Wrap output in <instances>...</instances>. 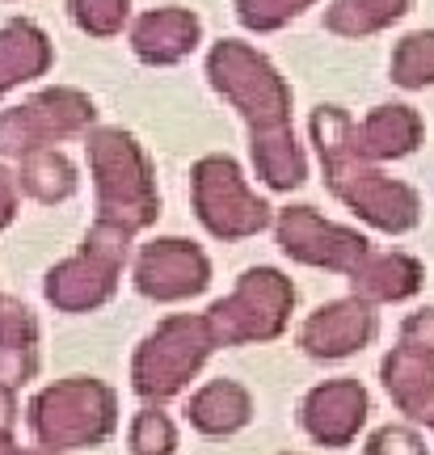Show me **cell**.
I'll list each match as a JSON object with an SVG mask.
<instances>
[{
	"label": "cell",
	"mask_w": 434,
	"mask_h": 455,
	"mask_svg": "<svg viewBox=\"0 0 434 455\" xmlns=\"http://www.w3.org/2000/svg\"><path fill=\"white\" fill-rule=\"evenodd\" d=\"M207 72L215 89L228 93L245 110V118L253 123V161H258V173L266 178V186H274V190L300 186L304 181V156H300L295 135L287 127L291 93L287 84L278 81V72L241 43H220L211 51Z\"/></svg>",
	"instance_id": "1"
},
{
	"label": "cell",
	"mask_w": 434,
	"mask_h": 455,
	"mask_svg": "<svg viewBox=\"0 0 434 455\" xmlns=\"http://www.w3.org/2000/svg\"><path fill=\"white\" fill-rule=\"evenodd\" d=\"M350 118L338 106H321L312 114V135L321 148V161L329 169V186L334 195L354 207L367 224L384 228V232H405L418 224V195L401 186V181L384 178L380 169H371L367 156H358L350 144Z\"/></svg>",
	"instance_id": "2"
},
{
	"label": "cell",
	"mask_w": 434,
	"mask_h": 455,
	"mask_svg": "<svg viewBox=\"0 0 434 455\" xmlns=\"http://www.w3.org/2000/svg\"><path fill=\"white\" fill-rule=\"evenodd\" d=\"M114 418H118V401L101 379H60L34 396L30 405V426L34 439L47 451H81V447H97L114 435Z\"/></svg>",
	"instance_id": "3"
},
{
	"label": "cell",
	"mask_w": 434,
	"mask_h": 455,
	"mask_svg": "<svg viewBox=\"0 0 434 455\" xmlns=\"http://www.w3.org/2000/svg\"><path fill=\"white\" fill-rule=\"evenodd\" d=\"M215 350L203 316H169L144 338L131 358V384L144 401H169L194 379V371Z\"/></svg>",
	"instance_id": "4"
},
{
	"label": "cell",
	"mask_w": 434,
	"mask_h": 455,
	"mask_svg": "<svg viewBox=\"0 0 434 455\" xmlns=\"http://www.w3.org/2000/svg\"><path fill=\"white\" fill-rule=\"evenodd\" d=\"M295 287L270 266L245 270L237 291L207 308V329L215 346H249V341H270L287 329Z\"/></svg>",
	"instance_id": "5"
},
{
	"label": "cell",
	"mask_w": 434,
	"mask_h": 455,
	"mask_svg": "<svg viewBox=\"0 0 434 455\" xmlns=\"http://www.w3.org/2000/svg\"><path fill=\"white\" fill-rule=\"evenodd\" d=\"M89 161L97 173V207L101 220L123 228H144L157 220V190L148 178L144 152L123 131H97L89 140Z\"/></svg>",
	"instance_id": "6"
},
{
	"label": "cell",
	"mask_w": 434,
	"mask_h": 455,
	"mask_svg": "<svg viewBox=\"0 0 434 455\" xmlns=\"http://www.w3.org/2000/svg\"><path fill=\"white\" fill-rule=\"evenodd\" d=\"M131 228L97 220L93 232L84 236V249L76 258L60 261L47 275V299L60 312H93L118 287V270L127 261Z\"/></svg>",
	"instance_id": "7"
},
{
	"label": "cell",
	"mask_w": 434,
	"mask_h": 455,
	"mask_svg": "<svg viewBox=\"0 0 434 455\" xmlns=\"http://www.w3.org/2000/svg\"><path fill=\"white\" fill-rule=\"evenodd\" d=\"M194 207H198V220L207 224V232L220 241H241V236H253L270 224V207L258 195H249L237 161H228V156L198 161Z\"/></svg>",
	"instance_id": "8"
},
{
	"label": "cell",
	"mask_w": 434,
	"mask_h": 455,
	"mask_svg": "<svg viewBox=\"0 0 434 455\" xmlns=\"http://www.w3.org/2000/svg\"><path fill=\"white\" fill-rule=\"evenodd\" d=\"M93 118V106L72 93V89H55L34 98L30 106H21L13 114H0V152H17L26 156L34 148L51 144L55 135H72Z\"/></svg>",
	"instance_id": "9"
},
{
	"label": "cell",
	"mask_w": 434,
	"mask_h": 455,
	"mask_svg": "<svg viewBox=\"0 0 434 455\" xmlns=\"http://www.w3.org/2000/svg\"><path fill=\"white\" fill-rule=\"evenodd\" d=\"M278 244L304 266H325V270H346L350 275L358 258L367 253V241L350 228L325 224L312 207H287L278 215Z\"/></svg>",
	"instance_id": "10"
},
{
	"label": "cell",
	"mask_w": 434,
	"mask_h": 455,
	"mask_svg": "<svg viewBox=\"0 0 434 455\" xmlns=\"http://www.w3.org/2000/svg\"><path fill=\"white\" fill-rule=\"evenodd\" d=\"M211 266L203 258V249H194L190 241H157L148 244L140 261H135V287L148 299H190V295L207 291Z\"/></svg>",
	"instance_id": "11"
},
{
	"label": "cell",
	"mask_w": 434,
	"mask_h": 455,
	"mask_svg": "<svg viewBox=\"0 0 434 455\" xmlns=\"http://www.w3.org/2000/svg\"><path fill=\"white\" fill-rule=\"evenodd\" d=\"M300 422L325 447H350L367 422V388L358 379H329L304 396Z\"/></svg>",
	"instance_id": "12"
},
{
	"label": "cell",
	"mask_w": 434,
	"mask_h": 455,
	"mask_svg": "<svg viewBox=\"0 0 434 455\" xmlns=\"http://www.w3.org/2000/svg\"><path fill=\"white\" fill-rule=\"evenodd\" d=\"M371 338H375V312L358 295L312 312L300 329V346L312 358H346L354 350H363Z\"/></svg>",
	"instance_id": "13"
},
{
	"label": "cell",
	"mask_w": 434,
	"mask_h": 455,
	"mask_svg": "<svg viewBox=\"0 0 434 455\" xmlns=\"http://www.w3.org/2000/svg\"><path fill=\"white\" fill-rule=\"evenodd\" d=\"M34 371H38L34 312L13 295H0V384L17 392L26 379H34Z\"/></svg>",
	"instance_id": "14"
},
{
	"label": "cell",
	"mask_w": 434,
	"mask_h": 455,
	"mask_svg": "<svg viewBox=\"0 0 434 455\" xmlns=\"http://www.w3.org/2000/svg\"><path fill=\"white\" fill-rule=\"evenodd\" d=\"M384 388L388 396L401 405V413L418 418V422L430 426L434 418V358L422 355V350H409V346H397L392 355L384 358Z\"/></svg>",
	"instance_id": "15"
},
{
	"label": "cell",
	"mask_w": 434,
	"mask_h": 455,
	"mask_svg": "<svg viewBox=\"0 0 434 455\" xmlns=\"http://www.w3.org/2000/svg\"><path fill=\"white\" fill-rule=\"evenodd\" d=\"M422 140V118L409 106H380L367 114L363 127H350V144L367 161H392L414 152Z\"/></svg>",
	"instance_id": "16"
},
{
	"label": "cell",
	"mask_w": 434,
	"mask_h": 455,
	"mask_svg": "<svg viewBox=\"0 0 434 455\" xmlns=\"http://www.w3.org/2000/svg\"><path fill=\"white\" fill-rule=\"evenodd\" d=\"M350 287L358 299L367 304H392V299H409L422 287V266L405 253H363L358 266L350 270Z\"/></svg>",
	"instance_id": "17"
},
{
	"label": "cell",
	"mask_w": 434,
	"mask_h": 455,
	"mask_svg": "<svg viewBox=\"0 0 434 455\" xmlns=\"http://www.w3.org/2000/svg\"><path fill=\"white\" fill-rule=\"evenodd\" d=\"M186 418H190L194 430H203L211 439H224V435H237L253 418V401L237 379H211L190 396Z\"/></svg>",
	"instance_id": "18"
},
{
	"label": "cell",
	"mask_w": 434,
	"mask_h": 455,
	"mask_svg": "<svg viewBox=\"0 0 434 455\" xmlns=\"http://www.w3.org/2000/svg\"><path fill=\"white\" fill-rule=\"evenodd\" d=\"M131 43L148 64H173L198 43V17L186 13V9H157L135 26Z\"/></svg>",
	"instance_id": "19"
},
{
	"label": "cell",
	"mask_w": 434,
	"mask_h": 455,
	"mask_svg": "<svg viewBox=\"0 0 434 455\" xmlns=\"http://www.w3.org/2000/svg\"><path fill=\"white\" fill-rule=\"evenodd\" d=\"M51 64L47 34L30 21H13L0 30V93H9L13 84L43 76Z\"/></svg>",
	"instance_id": "20"
},
{
	"label": "cell",
	"mask_w": 434,
	"mask_h": 455,
	"mask_svg": "<svg viewBox=\"0 0 434 455\" xmlns=\"http://www.w3.org/2000/svg\"><path fill=\"white\" fill-rule=\"evenodd\" d=\"M21 186L34 198H43V203H60V198L76 190V173H72V164L60 152L34 148V152H26V164H21Z\"/></svg>",
	"instance_id": "21"
},
{
	"label": "cell",
	"mask_w": 434,
	"mask_h": 455,
	"mask_svg": "<svg viewBox=\"0 0 434 455\" xmlns=\"http://www.w3.org/2000/svg\"><path fill=\"white\" fill-rule=\"evenodd\" d=\"M405 9H409V0H338L325 21L334 34H371L397 21Z\"/></svg>",
	"instance_id": "22"
},
{
	"label": "cell",
	"mask_w": 434,
	"mask_h": 455,
	"mask_svg": "<svg viewBox=\"0 0 434 455\" xmlns=\"http://www.w3.org/2000/svg\"><path fill=\"white\" fill-rule=\"evenodd\" d=\"M392 81L405 89L434 84V34H409L392 55Z\"/></svg>",
	"instance_id": "23"
},
{
	"label": "cell",
	"mask_w": 434,
	"mask_h": 455,
	"mask_svg": "<svg viewBox=\"0 0 434 455\" xmlns=\"http://www.w3.org/2000/svg\"><path fill=\"white\" fill-rule=\"evenodd\" d=\"M173 447H177V430L161 409L135 413V422H131V451L135 455H173Z\"/></svg>",
	"instance_id": "24"
},
{
	"label": "cell",
	"mask_w": 434,
	"mask_h": 455,
	"mask_svg": "<svg viewBox=\"0 0 434 455\" xmlns=\"http://www.w3.org/2000/svg\"><path fill=\"white\" fill-rule=\"evenodd\" d=\"M72 17L89 34H114L127 17V0H72Z\"/></svg>",
	"instance_id": "25"
},
{
	"label": "cell",
	"mask_w": 434,
	"mask_h": 455,
	"mask_svg": "<svg viewBox=\"0 0 434 455\" xmlns=\"http://www.w3.org/2000/svg\"><path fill=\"white\" fill-rule=\"evenodd\" d=\"M304 4H312V0H237V13L249 30H274L287 17L300 13Z\"/></svg>",
	"instance_id": "26"
},
{
	"label": "cell",
	"mask_w": 434,
	"mask_h": 455,
	"mask_svg": "<svg viewBox=\"0 0 434 455\" xmlns=\"http://www.w3.org/2000/svg\"><path fill=\"white\" fill-rule=\"evenodd\" d=\"M367 455H426V443L405 426H384V430L371 435Z\"/></svg>",
	"instance_id": "27"
},
{
	"label": "cell",
	"mask_w": 434,
	"mask_h": 455,
	"mask_svg": "<svg viewBox=\"0 0 434 455\" xmlns=\"http://www.w3.org/2000/svg\"><path fill=\"white\" fill-rule=\"evenodd\" d=\"M401 346H409V350H422V355L434 358V308L414 312V316L405 321V325H401Z\"/></svg>",
	"instance_id": "28"
},
{
	"label": "cell",
	"mask_w": 434,
	"mask_h": 455,
	"mask_svg": "<svg viewBox=\"0 0 434 455\" xmlns=\"http://www.w3.org/2000/svg\"><path fill=\"white\" fill-rule=\"evenodd\" d=\"M13 207H17V190H13V178L0 169V228L13 220Z\"/></svg>",
	"instance_id": "29"
},
{
	"label": "cell",
	"mask_w": 434,
	"mask_h": 455,
	"mask_svg": "<svg viewBox=\"0 0 434 455\" xmlns=\"http://www.w3.org/2000/svg\"><path fill=\"white\" fill-rule=\"evenodd\" d=\"M13 422H17V396L13 388L0 384V430H13Z\"/></svg>",
	"instance_id": "30"
},
{
	"label": "cell",
	"mask_w": 434,
	"mask_h": 455,
	"mask_svg": "<svg viewBox=\"0 0 434 455\" xmlns=\"http://www.w3.org/2000/svg\"><path fill=\"white\" fill-rule=\"evenodd\" d=\"M0 455H55V451H38V447H17V439H13V430H0Z\"/></svg>",
	"instance_id": "31"
},
{
	"label": "cell",
	"mask_w": 434,
	"mask_h": 455,
	"mask_svg": "<svg viewBox=\"0 0 434 455\" xmlns=\"http://www.w3.org/2000/svg\"><path fill=\"white\" fill-rule=\"evenodd\" d=\"M430 430H434V418H430Z\"/></svg>",
	"instance_id": "32"
}]
</instances>
